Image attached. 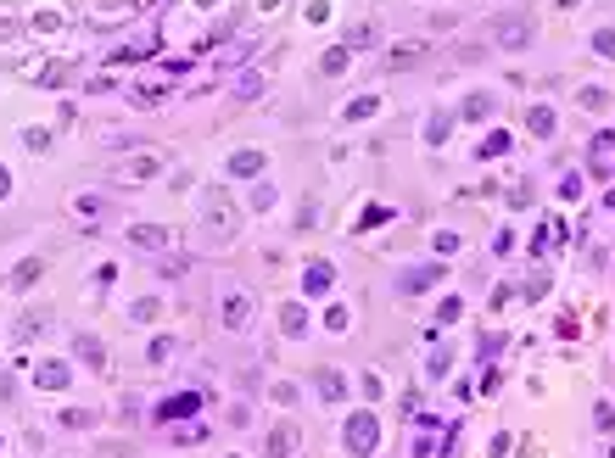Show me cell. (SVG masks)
<instances>
[{"mask_svg": "<svg viewBox=\"0 0 615 458\" xmlns=\"http://www.w3.org/2000/svg\"><path fill=\"white\" fill-rule=\"evenodd\" d=\"M230 168H235V173H257V168H263V156H257V151H240Z\"/></svg>", "mask_w": 615, "mask_h": 458, "instance_id": "cell-7", "label": "cell"}, {"mask_svg": "<svg viewBox=\"0 0 615 458\" xmlns=\"http://www.w3.org/2000/svg\"><path fill=\"white\" fill-rule=\"evenodd\" d=\"M347 447H358V453H370V447H375V419H370V414L347 419Z\"/></svg>", "mask_w": 615, "mask_h": 458, "instance_id": "cell-1", "label": "cell"}, {"mask_svg": "<svg viewBox=\"0 0 615 458\" xmlns=\"http://www.w3.org/2000/svg\"><path fill=\"white\" fill-rule=\"evenodd\" d=\"M291 447H297V431H291V425H280V431H274V442H269L263 453H269V458H280V453H291Z\"/></svg>", "mask_w": 615, "mask_h": 458, "instance_id": "cell-2", "label": "cell"}, {"mask_svg": "<svg viewBox=\"0 0 615 458\" xmlns=\"http://www.w3.org/2000/svg\"><path fill=\"white\" fill-rule=\"evenodd\" d=\"M464 112H470V118H481V112H492V95H470V101H464Z\"/></svg>", "mask_w": 615, "mask_h": 458, "instance_id": "cell-8", "label": "cell"}, {"mask_svg": "<svg viewBox=\"0 0 615 458\" xmlns=\"http://www.w3.org/2000/svg\"><path fill=\"white\" fill-rule=\"evenodd\" d=\"M437 280V268H414V274H403V291H420V285H431Z\"/></svg>", "mask_w": 615, "mask_h": 458, "instance_id": "cell-5", "label": "cell"}, {"mask_svg": "<svg viewBox=\"0 0 615 458\" xmlns=\"http://www.w3.org/2000/svg\"><path fill=\"white\" fill-rule=\"evenodd\" d=\"M39 380L56 391V385H68V369H62V364H39Z\"/></svg>", "mask_w": 615, "mask_h": 458, "instance_id": "cell-4", "label": "cell"}, {"mask_svg": "<svg viewBox=\"0 0 615 458\" xmlns=\"http://www.w3.org/2000/svg\"><path fill=\"white\" fill-rule=\"evenodd\" d=\"M73 213L84 218V224H95V218H101V202H95V196H78V202H73Z\"/></svg>", "mask_w": 615, "mask_h": 458, "instance_id": "cell-3", "label": "cell"}, {"mask_svg": "<svg viewBox=\"0 0 615 458\" xmlns=\"http://www.w3.org/2000/svg\"><path fill=\"white\" fill-rule=\"evenodd\" d=\"M319 380H324V385H319V391H324V397H341V375H330V369H324V375H319Z\"/></svg>", "mask_w": 615, "mask_h": 458, "instance_id": "cell-9", "label": "cell"}, {"mask_svg": "<svg viewBox=\"0 0 615 458\" xmlns=\"http://www.w3.org/2000/svg\"><path fill=\"white\" fill-rule=\"evenodd\" d=\"M129 240H135V246H168V235H162V229H135Z\"/></svg>", "mask_w": 615, "mask_h": 458, "instance_id": "cell-6", "label": "cell"}]
</instances>
